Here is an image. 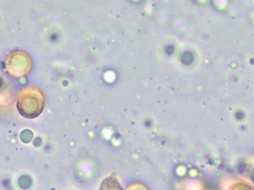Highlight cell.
Returning <instances> with one entry per match:
<instances>
[{
  "instance_id": "6da1fadb",
  "label": "cell",
  "mask_w": 254,
  "mask_h": 190,
  "mask_svg": "<svg viewBox=\"0 0 254 190\" xmlns=\"http://www.w3.org/2000/svg\"><path fill=\"white\" fill-rule=\"evenodd\" d=\"M45 105V98L38 87L30 86L21 90L17 98L18 112L27 118H35L41 115Z\"/></svg>"
},
{
  "instance_id": "277c9868",
  "label": "cell",
  "mask_w": 254,
  "mask_h": 190,
  "mask_svg": "<svg viewBox=\"0 0 254 190\" xmlns=\"http://www.w3.org/2000/svg\"><path fill=\"white\" fill-rule=\"evenodd\" d=\"M228 190H254V187L247 181H240L234 183Z\"/></svg>"
},
{
  "instance_id": "5b68a950",
  "label": "cell",
  "mask_w": 254,
  "mask_h": 190,
  "mask_svg": "<svg viewBox=\"0 0 254 190\" xmlns=\"http://www.w3.org/2000/svg\"><path fill=\"white\" fill-rule=\"evenodd\" d=\"M126 190H150L146 186L140 183H134L128 186Z\"/></svg>"
},
{
  "instance_id": "7a4b0ae2",
  "label": "cell",
  "mask_w": 254,
  "mask_h": 190,
  "mask_svg": "<svg viewBox=\"0 0 254 190\" xmlns=\"http://www.w3.org/2000/svg\"><path fill=\"white\" fill-rule=\"evenodd\" d=\"M33 63L28 53L21 50L11 51L5 57V67L7 72L15 78L26 76L32 69Z\"/></svg>"
},
{
  "instance_id": "3957f363",
  "label": "cell",
  "mask_w": 254,
  "mask_h": 190,
  "mask_svg": "<svg viewBox=\"0 0 254 190\" xmlns=\"http://www.w3.org/2000/svg\"><path fill=\"white\" fill-rule=\"evenodd\" d=\"M99 190H124L117 178L116 174H111L106 177L100 186Z\"/></svg>"
}]
</instances>
